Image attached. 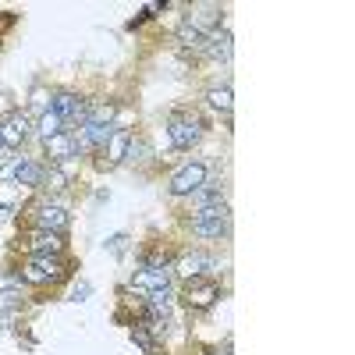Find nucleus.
I'll return each instance as SVG.
<instances>
[{"mask_svg":"<svg viewBox=\"0 0 355 355\" xmlns=\"http://www.w3.org/2000/svg\"><path fill=\"white\" fill-rule=\"evenodd\" d=\"M18 277L21 284H33V288H43V284H57L68 277V266L61 256H28L21 266H18Z\"/></svg>","mask_w":355,"mask_h":355,"instance_id":"f257e3e1","label":"nucleus"},{"mask_svg":"<svg viewBox=\"0 0 355 355\" xmlns=\"http://www.w3.org/2000/svg\"><path fill=\"white\" fill-rule=\"evenodd\" d=\"M227 231H231V210H227V202H217V206H202V210L192 214V234L196 239H227Z\"/></svg>","mask_w":355,"mask_h":355,"instance_id":"f03ea898","label":"nucleus"},{"mask_svg":"<svg viewBox=\"0 0 355 355\" xmlns=\"http://www.w3.org/2000/svg\"><path fill=\"white\" fill-rule=\"evenodd\" d=\"M220 299V284L214 277H192V281H182V302L196 313H206L214 309Z\"/></svg>","mask_w":355,"mask_h":355,"instance_id":"7ed1b4c3","label":"nucleus"},{"mask_svg":"<svg viewBox=\"0 0 355 355\" xmlns=\"http://www.w3.org/2000/svg\"><path fill=\"white\" fill-rule=\"evenodd\" d=\"M167 139L174 150H192L202 139V121L192 114H171L167 117Z\"/></svg>","mask_w":355,"mask_h":355,"instance_id":"20e7f679","label":"nucleus"},{"mask_svg":"<svg viewBox=\"0 0 355 355\" xmlns=\"http://www.w3.org/2000/svg\"><path fill=\"white\" fill-rule=\"evenodd\" d=\"M33 135V117L25 110H11L8 117H0V150H21Z\"/></svg>","mask_w":355,"mask_h":355,"instance_id":"39448f33","label":"nucleus"},{"mask_svg":"<svg viewBox=\"0 0 355 355\" xmlns=\"http://www.w3.org/2000/svg\"><path fill=\"white\" fill-rule=\"evenodd\" d=\"M174 263H164V266H139V270L132 274V288L142 295H153V291H167L171 281H174V270H171Z\"/></svg>","mask_w":355,"mask_h":355,"instance_id":"423d86ee","label":"nucleus"},{"mask_svg":"<svg viewBox=\"0 0 355 355\" xmlns=\"http://www.w3.org/2000/svg\"><path fill=\"white\" fill-rule=\"evenodd\" d=\"M43 171H46V164L18 157V160H11L4 171H0V178H4V182H15V185H25V189H40L43 185Z\"/></svg>","mask_w":355,"mask_h":355,"instance_id":"0eeeda50","label":"nucleus"},{"mask_svg":"<svg viewBox=\"0 0 355 355\" xmlns=\"http://www.w3.org/2000/svg\"><path fill=\"white\" fill-rule=\"evenodd\" d=\"M199 185H206V164H202V160H189L182 171H174V174H171L167 192L182 199V196H192Z\"/></svg>","mask_w":355,"mask_h":355,"instance_id":"6e6552de","label":"nucleus"},{"mask_svg":"<svg viewBox=\"0 0 355 355\" xmlns=\"http://www.w3.org/2000/svg\"><path fill=\"white\" fill-rule=\"evenodd\" d=\"M78 153H82V146H78V135H75L71 128L57 132L53 139L43 142V157H46L50 164H57V167H61L64 160H71V157H78Z\"/></svg>","mask_w":355,"mask_h":355,"instance_id":"1a4fd4ad","label":"nucleus"},{"mask_svg":"<svg viewBox=\"0 0 355 355\" xmlns=\"http://www.w3.org/2000/svg\"><path fill=\"white\" fill-rule=\"evenodd\" d=\"M50 110L64 121V128H71L75 121H78V125L85 121V110H89V107H85V100H82L78 93H68V89H61V93H53Z\"/></svg>","mask_w":355,"mask_h":355,"instance_id":"9d476101","label":"nucleus"},{"mask_svg":"<svg viewBox=\"0 0 355 355\" xmlns=\"http://www.w3.org/2000/svg\"><path fill=\"white\" fill-rule=\"evenodd\" d=\"M25 249H28V256H61L64 252V234H57V231H40V227H33L25 234V242H21Z\"/></svg>","mask_w":355,"mask_h":355,"instance_id":"9b49d317","label":"nucleus"},{"mask_svg":"<svg viewBox=\"0 0 355 355\" xmlns=\"http://www.w3.org/2000/svg\"><path fill=\"white\" fill-rule=\"evenodd\" d=\"M68 224H71V214L64 210L61 202H40L36 214H33V227H40V231H57V234H64Z\"/></svg>","mask_w":355,"mask_h":355,"instance_id":"f8f14e48","label":"nucleus"},{"mask_svg":"<svg viewBox=\"0 0 355 355\" xmlns=\"http://www.w3.org/2000/svg\"><path fill=\"white\" fill-rule=\"evenodd\" d=\"M214 266H217L214 256H206V252H185L182 259L171 266V270H174L178 281H192V277H210Z\"/></svg>","mask_w":355,"mask_h":355,"instance_id":"ddd939ff","label":"nucleus"},{"mask_svg":"<svg viewBox=\"0 0 355 355\" xmlns=\"http://www.w3.org/2000/svg\"><path fill=\"white\" fill-rule=\"evenodd\" d=\"M220 15H224L220 4H192L185 25L196 28V33H202V36H210V33H217V28H220Z\"/></svg>","mask_w":355,"mask_h":355,"instance_id":"4468645a","label":"nucleus"},{"mask_svg":"<svg viewBox=\"0 0 355 355\" xmlns=\"http://www.w3.org/2000/svg\"><path fill=\"white\" fill-rule=\"evenodd\" d=\"M128 146H132V132H125V128H114V135L107 139V146H103V167H117V164H125V157H128Z\"/></svg>","mask_w":355,"mask_h":355,"instance_id":"2eb2a0df","label":"nucleus"},{"mask_svg":"<svg viewBox=\"0 0 355 355\" xmlns=\"http://www.w3.org/2000/svg\"><path fill=\"white\" fill-rule=\"evenodd\" d=\"M234 53V40L227 28H217V33L206 36V46H202V57H210V61H231Z\"/></svg>","mask_w":355,"mask_h":355,"instance_id":"dca6fc26","label":"nucleus"},{"mask_svg":"<svg viewBox=\"0 0 355 355\" xmlns=\"http://www.w3.org/2000/svg\"><path fill=\"white\" fill-rule=\"evenodd\" d=\"M227 192H224V185L220 182H210V178H206V185H199L189 199H192V206H196V210H202V206H217V202H227L224 199Z\"/></svg>","mask_w":355,"mask_h":355,"instance_id":"f3484780","label":"nucleus"},{"mask_svg":"<svg viewBox=\"0 0 355 355\" xmlns=\"http://www.w3.org/2000/svg\"><path fill=\"white\" fill-rule=\"evenodd\" d=\"M174 43H178V50H182V53L202 57L206 36H202V33H196V28H189V25H182V28H178V36H174Z\"/></svg>","mask_w":355,"mask_h":355,"instance_id":"a211bd4d","label":"nucleus"},{"mask_svg":"<svg viewBox=\"0 0 355 355\" xmlns=\"http://www.w3.org/2000/svg\"><path fill=\"white\" fill-rule=\"evenodd\" d=\"M206 103H210L214 110H220V114H231V107H234L231 85H214V89H206Z\"/></svg>","mask_w":355,"mask_h":355,"instance_id":"6ab92c4d","label":"nucleus"},{"mask_svg":"<svg viewBox=\"0 0 355 355\" xmlns=\"http://www.w3.org/2000/svg\"><path fill=\"white\" fill-rule=\"evenodd\" d=\"M33 132L46 142V139H53L57 132H64V121H61V117H57L53 110H46V114H40L36 117V125H33Z\"/></svg>","mask_w":355,"mask_h":355,"instance_id":"aec40b11","label":"nucleus"},{"mask_svg":"<svg viewBox=\"0 0 355 355\" xmlns=\"http://www.w3.org/2000/svg\"><path fill=\"white\" fill-rule=\"evenodd\" d=\"M132 341L146 352V355H160V341L153 338V331L146 323H132Z\"/></svg>","mask_w":355,"mask_h":355,"instance_id":"412c9836","label":"nucleus"},{"mask_svg":"<svg viewBox=\"0 0 355 355\" xmlns=\"http://www.w3.org/2000/svg\"><path fill=\"white\" fill-rule=\"evenodd\" d=\"M68 185V174H64V167H57V164H46V171H43V192H50V196H57Z\"/></svg>","mask_w":355,"mask_h":355,"instance_id":"4be33fe9","label":"nucleus"},{"mask_svg":"<svg viewBox=\"0 0 355 355\" xmlns=\"http://www.w3.org/2000/svg\"><path fill=\"white\" fill-rule=\"evenodd\" d=\"M150 153H153V150H150V142L132 135V146H128V157H125V160H132V164H135V160H150Z\"/></svg>","mask_w":355,"mask_h":355,"instance_id":"5701e85b","label":"nucleus"},{"mask_svg":"<svg viewBox=\"0 0 355 355\" xmlns=\"http://www.w3.org/2000/svg\"><path fill=\"white\" fill-rule=\"evenodd\" d=\"M18 291H21L18 274H0V295H18Z\"/></svg>","mask_w":355,"mask_h":355,"instance_id":"b1692460","label":"nucleus"},{"mask_svg":"<svg viewBox=\"0 0 355 355\" xmlns=\"http://www.w3.org/2000/svg\"><path fill=\"white\" fill-rule=\"evenodd\" d=\"M50 103H53V96L46 93V89H33V107H36L40 114H46V110H50Z\"/></svg>","mask_w":355,"mask_h":355,"instance_id":"393cba45","label":"nucleus"},{"mask_svg":"<svg viewBox=\"0 0 355 355\" xmlns=\"http://www.w3.org/2000/svg\"><path fill=\"white\" fill-rule=\"evenodd\" d=\"M125 242H128V239H125V234H114V239H110L107 245H110L114 252H121V249H125Z\"/></svg>","mask_w":355,"mask_h":355,"instance_id":"a878e982","label":"nucleus"}]
</instances>
